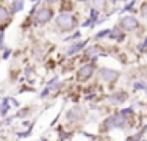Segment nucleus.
<instances>
[{
    "instance_id": "obj_1",
    "label": "nucleus",
    "mask_w": 147,
    "mask_h": 141,
    "mask_svg": "<svg viewBox=\"0 0 147 141\" xmlns=\"http://www.w3.org/2000/svg\"><path fill=\"white\" fill-rule=\"evenodd\" d=\"M75 25H77V20L71 14H59L57 17V27L61 31H71L75 28Z\"/></svg>"
},
{
    "instance_id": "obj_2",
    "label": "nucleus",
    "mask_w": 147,
    "mask_h": 141,
    "mask_svg": "<svg viewBox=\"0 0 147 141\" xmlns=\"http://www.w3.org/2000/svg\"><path fill=\"white\" fill-rule=\"evenodd\" d=\"M138 27H139V22L135 19V17H131V16H125V17L121 19V28L125 30V31H133V30H136Z\"/></svg>"
},
{
    "instance_id": "obj_3",
    "label": "nucleus",
    "mask_w": 147,
    "mask_h": 141,
    "mask_svg": "<svg viewBox=\"0 0 147 141\" xmlns=\"http://www.w3.org/2000/svg\"><path fill=\"white\" fill-rule=\"evenodd\" d=\"M92 74H94V66L92 64H85L83 68L78 69L77 79H78V82H86V80H89L91 77H92Z\"/></svg>"
},
{
    "instance_id": "obj_4",
    "label": "nucleus",
    "mask_w": 147,
    "mask_h": 141,
    "mask_svg": "<svg viewBox=\"0 0 147 141\" xmlns=\"http://www.w3.org/2000/svg\"><path fill=\"white\" fill-rule=\"evenodd\" d=\"M105 125H107V127H119V129H122V127L127 125V121H125V118L119 113V115L111 116V118L105 122Z\"/></svg>"
},
{
    "instance_id": "obj_5",
    "label": "nucleus",
    "mask_w": 147,
    "mask_h": 141,
    "mask_svg": "<svg viewBox=\"0 0 147 141\" xmlns=\"http://www.w3.org/2000/svg\"><path fill=\"white\" fill-rule=\"evenodd\" d=\"M52 19V9L50 8H41L34 16V20L38 24H47Z\"/></svg>"
},
{
    "instance_id": "obj_6",
    "label": "nucleus",
    "mask_w": 147,
    "mask_h": 141,
    "mask_svg": "<svg viewBox=\"0 0 147 141\" xmlns=\"http://www.w3.org/2000/svg\"><path fill=\"white\" fill-rule=\"evenodd\" d=\"M99 75H100V79H102L103 82H114V80L119 77V72H116V70H113V69L103 68V69L99 70Z\"/></svg>"
},
{
    "instance_id": "obj_7",
    "label": "nucleus",
    "mask_w": 147,
    "mask_h": 141,
    "mask_svg": "<svg viewBox=\"0 0 147 141\" xmlns=\"http://www.w3.org/2000/svg\"><path fill=\"white\" fill-rule=\"evenodd\" d=\"M83 118V110L80 107H74V108H71L69 110V113H67V119L69 121H74V122H77V121H80V119Z\"/></svg>"
},
{
    "instance_id": "obj_8",
    "label": "nucleus",
    "mask_w": 147,
    "mask_h": 141,
    "mask_svg": "<svg viewBox=\"0 0 147 141\" xmlns=\"http://www.w3.org/2000/svg\"><path fill=\"white\" fill-rule=\"evenodd\" d=\"M125 99H127V93H124V91H117V93H114L113 96L110 97V102L114 104V105H117V104L125 102Z\"/></svg>"
},
{
    "instance_id": "obj_9",
    "label": "nucleus",
    "mask_w": 147,
    "mask_h": 141,
    "mask_svg": "<svg viewBox=\"0 0 147 141\" xmlns=\"http://www.w3.org/2000/svg\"><path fill=\"white\" fill-rule=\"evenodd\" d=\"M83 47H85V42H78V44H75V45H71V47L67 49V55L75 54V52H78L80 49H83Z\"/></svg>"
},
{
    "instance_id": "obj_10",
    "label": "nucleus",
    "mask_w": 147,
    "mask_h": 141,
    "mask_svg": "<svg viewBox=\"0 0 147 141\" xmlns=\"http://www.w3.org/2000/svg\"><path fill=\"white\" fill-rule=\"evenodd\" d=\"M8 16H9L8 9H6V8H3V6H0V22L6 20V19H8Z\"/></svg>"
},
{
    "instance_id": "obj_11",
    "label": "nucleus",
    "mask_w": 147,
    "mask_h": 141,
    "mask_svg": "<svg viewBox=\"0 0 147 141\" xmlns=\"http://www.w3.org/2000/svg\"><path fill=\"white\" fill-rule=\"evenodd\" d=\"M92 5L96 9H102L105 6V0H92Z\"/></svg>"
},
{
    "instance_id": "obj_12",
    "label": "nucleus",
    "mask_w": 147,
    "mask_h": 141,
    "mask_svg": "<svg viewBox=\"0 0 147 141\" xmlns=\"http://www.w3.org/2000/svg\"><path fill=\"white\" fill-rule=\"evenodd\" d=\"M8 99H5V102H3V105H2V115H6V110H8Z\"/></svg>"
},
{
    "instance_id": "obj_13",
    "label": "nucleus",
    "mask_w": 147,
    "mask_h": 141,
    "mask_svg": "<svg viewBox=\"0 0 147 141\" xmlns=\"http://www.w3.org/2000/svg\"><path fill=\"white\" fill-rule=\"evenodd\" d=\"M22 5H24V3H22V2H19V3H16V5H14V11H17V9H20V8H22Z\"/></svg>"
},
{
    "instance_id": "obj_14",
    "label": "nucleus",
    "mask_w": 147,
    "mask_h": 141,
    "mask_svg": "<svg viewBox=\"0 0 147 141\" xmlns=\"http://www.w3.org/2000/svg\"><path fill=\"white\" fill-rule=\"evenodd\" d=\"M142 86H144L142 83H135V91H136V89H141Z\"/></svg>"
},
{
    "instance_id": "obj_15",
    "label": "nucleus",
    "mask_w": 147,
    "mask_h": 141,
    "mask_svg": "<svg viewBox=\"0 0 147 141\" xmlns=\"http://www.w3.org/2000/svg\"><path fill=\"white\" fill-rule=\"evenodd\" d=\"M142 14L147 16V3H144V6H142Z\"/></svg>"
},
{
    "instance_id": "obj_16",
    "label": "nucleus",
    "mask_w": 147,
    "mask_h": 141,
    "mask_svg": "<svg viewBox=\"0 0 147 141\" xmlns=\"http://www.w3.org/2000/svg\"><path fill=\"white\" fill-rule=\"evenodd\" d=\"M45 2H49V3H55V2H58V0H45Z\"/></svg>"
},
{
    "instance_id": "obj_17",
    "label": "nucleus",
    "mask_w": 147,
    "mask_h": 141,
    "mask_svg": "<svg viewBox=\"0 0 147 141\" xmlns=\"http://www.w3.org/2000/svg\"><path fill=\"white\" fill-rule=\"evenodd\" d=\"M146 141H147V140H146Z\"/></svg>"
}]
</instances>
